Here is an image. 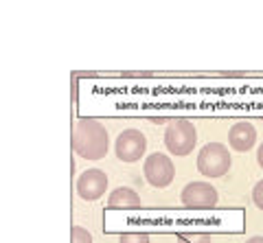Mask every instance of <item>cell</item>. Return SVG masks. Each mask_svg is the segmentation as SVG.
Here are the masks:
<instances>
[{
  "label": "cell",
  "mask_w": 263,
  "mask_h": 243,
  "mask_svg": "<svg viewBox=\"0 0 263 243\" xmlns=\"http://www.w3.org/2000/svg\"><path fill=\"white\" fill-rule=\"evenodd\" d=\"M110 147V136L99 120L79 118L72 129V151L86 160H101Z\"/></svg>",
  "instance_id": "obj_1"
},
{
  "label": "cell",
  "mask_w": 263,
  "mask_h": 243,
  "mask_svg": "<svg viewBox=\"0 0 263 243\" xmlns=\"http://www.w3.org/2000/svg\"><path fill=\"white\" fill-rule=\"evenodd\" d=\"M230 165H233L230 151L221 143L204 145L197 153V171L204 177H221L230 169Z\"/></svg>",
  "instance_id": "obj_2"
},
{
  "label": "cell",
  "mask_w": 263,
  "mask_h": 243,
  "mask_svg": "<svg viewBox=\"0 0 263 243\" xmlns=\"http://www.w3.org/2000/svg\"><path fill=\"white\" fill-rule=\"evenodd\" d=\"M197 143L195 125L186 118H176L167 125L164 132V147H167L174 156H189Z\"/></svg>",
  "instance_id": "obj_3"
},
{
  "label": "cell",
  "mask_w": 263,
  "mask_h": 243,
  "mask_svg": "<svg viewBox=\"0 0 263 243\" xmlns=\"http://www.w3.org/2000/svg\"><path fill=\"white\" fill-rule=\"evenodd\" d=\"M143 171H145V180L152 186H156V189L169 186L176 177L174 162L169 160V156H164V153H152V156L145 160Z\"/></svg>",
  "instance_id": "obj_4"
},
{
  "label": "cell",
  "mask_w": 263,
  "mask_h": 243,
  "mask_svg": "<svg viewBox=\"0 0 263 243\" xmlns=\"http://www.w3.org/2000/svg\"><path fill=\"white\" fill-rule=\"evenodd\" d=\"M182 204L189 210H211L217 204V189L209 182H189L182 189Z\"/></svg>",
  "instance_id": "obj_5"
},
{
  "label": "cell",
  "mask_w": 263,
  "mask_h": 243,
  "mask_svg": "<svg viewBox=\"0 0 263 243\" xmlns=\"http://www.w3.org/2000/svg\"><path fill=\"white\" fill-rule=\"evenodd\" d=\"M147 149V138L141 129H123L117 138V158L121 162H136Z\"/></svg>",
  "instance_id": "obj_6"
},
{
  "label": "cell",
  "mask_w": 263,
  "mask_h": 243,
  "mask_svg": "<svg viewBox=\"0 0 263 243\" xmlns=\"http://www.w3.org/2000/svg\"><path fill=\"white\" fill-rule=\"evenodd\" d=\"M105 189H108V175H105V171H101V169H88L77 180L79 197H84L88 201L99 199L105 193Z\"/></svg>",
  "instance_id": "obj_7"
},
{
  "label": "cell",
  "mask_w": 263,
  "mask_h": 243,
  "mask_svg": "<svg viewBox=\"0 0 263 243\" xmlns=\"http://www.w3.org/2000/svg\"><path fill=\"white\" fill-rule=\"evenodd\" d=\"M228 143L235 151H250L254 147V143H257V129H254V125L246 123V120L235 123L230 127Z\"/></svg>",
  "instance_id": "obj_8"
},
{
  "label": "cell",
  "mask_w": 263,
  "mask_h": 243,
  "mask_svg": "<svg viewBox=\"0 0 263 243\" xmlns=\"http://www.w3.org/2000/svg\"><path fill=\"white\" fill-rule=\"evenodd\" d=\"M108 208H112V210H141V197H138L136 191L127 189V186H121V189H114L110 193Z\"/></svg>",
  "instance_id": "obj_9"
},
{
  "label": "cell",
  "mask_w": 263,
  "mask_h": 243,
  "mask_svg": "<svg viewBox=\"0 0 263 243\" xmlns=\"http://www.w3.org/2000/svg\"><path fill=\"white\" fill-rule=\"evenodd\" d=\"M70 243H92V234L81 226H72L70 230Z\"/></svg>",
  "instance_id": "obj_10"
},
{
  "label": "cell",
  "mask_w": 263,
  "mask_h": 243,
  "mask_svg": "<svg viewBox=\"0 0 263 243\" xmlns=\"http://www.w3.org/2000/svg\"><path fill=\"white\" fill-rule=\"evenodd\" d=\"M119 243H149V234L145 232H125L119 237Z\"/></svg>",
  "instance_id": "obj_11"
},
{
  "label": "cell",
  "mask_w": 263,
  "mask_h": 243,
  "mask_svg": "<svg viewBox=\"0 0 263 243\" xmlns=\"http://www.w3.org/2000/svg\"><path fill=\"white\" fill-rule=\"evenodd\" d=\"M252 201H254V206L263 210V180H259L257 184H254V189H252Z\"/></svg>",
  "instance_id": "obj_12"
},
{
  "label": "cell",
  "mask_w": 263,
  "mask_h": 243,
  "mask_svg": "<svg viewBox=\"0 0 263 243\" xmlns=\"http://www.w3.org/2000/svg\"><path fill=\"white\" fill-rule=\"evenodd\" d=\"M257 162H259V167L263 169V143L259 145V149H257Z\"/></svg>",
  "instance_id": "obj_13"
},
{
  "label": "cell",
  "mask_w": 263,
  "mask_h": 243,
  "mask_svg": "<svg viewBox=\"0 0 263 243\" xmlns=\"http://www.w3.org/2000/svg\"><path fill=\"white\" fill-rule=\"evenodd\" d=\"M246 243H263V237H252V239H248Z\"/></svg>",
  "instance_id": "obj_14"
}]
</instances>
